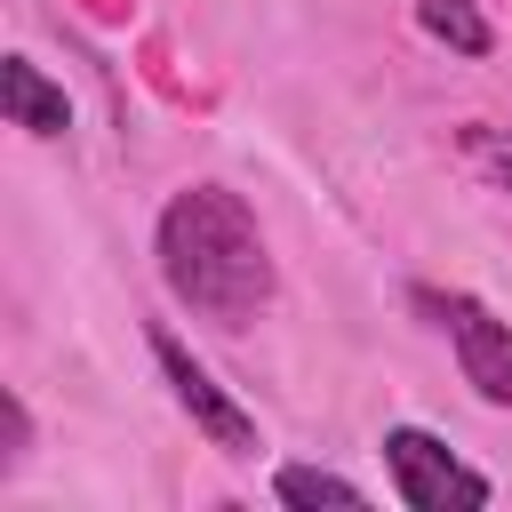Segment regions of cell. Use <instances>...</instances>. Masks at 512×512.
Here are the masks:
<instances>
[{
  "label": "cell",
  "mask_w": 512,
  "mask_h": 512,
  "mask_svg": "<svg viewBox=\"0 0 512 512\" xmlns=\"http://www.w3.org/2000/svg\"><path fill=\"white\" fill-rule=\"evenodd\" d=\"M448 328H456V360H464V384H472L480 400L512 408V328H504L488 304H472V296H456V304H448Z\"/></svg>",
  "instance_id": "cell-4"
},
{
  "label": "cell",
  "mask_w": 512,
  "mask_h": 512,
  "mask_svg": "<svg viewBox=\"0 0 512 512\" xmlns=\"http://www.w3.org/2000/svg\"><path fill=\"white\" fill-rule=\"evenodd\" d=\"M384 464H392V488L416 504V512H480L488 504V480L480 472H464L432 432H416V424H392L384 432Z\"/></svg>",
  "instance_id": "cell-2"
},
{
  "label": "cell",
  "mask_w": 512,
  "mask_h": 512,
  "mask_svg": "<svg viewBox=\"0 0 512 512\" xmlns=\"http://www.w3.org/2000/svg\"><path fill=\"white\" fill-rule=\"evenodd\" d=\"M152 360H160V376H168L176 408H184V416H192V424H200V432H208L224 456H256V424H248V416L224 400V384H216V376H208V368H200V360H192V352H184L168 328H152Z\"/></svg>",
  "instance_id": "cell-3"
},
{
  "label": "cell",
  "mask_w": 512,
  "mask_h": 512,
  "mask_svg": "<svg viewBox=\"0 0 512 512\" xmlns=\"http://www.w3.org/2000/svg\"><path fill=\"white\" fill-rule=\"evenodd\" d=\"M0 424H8V464H16V456H24V432H32V424H24V400H16V392L0 400Z\"/></svg>",
  "instance_id": "cell-8"
},
{
  "label": "cell",
  "mask_w": 512,
  "mask_h": 512,
  "mask_svg": "<svg viewBox=\"0 0 512 512\" xmlns=\"http://www.w3.org/2000/svg\"><path fill=\"white\" fill-rule=\"evenodd\" d=\"M496 184H504V192H512V152H504V160H496Z\"/></svg>",
  "instance_id": "cell-9"
},
{
  "label": "cell",
  "mask_w": 512,
  "mask_h": 512,
  "mask_svg": "<svg viewBox=\"0 0 512 512\" xmlns=\"http://www.w3.org/2000/svg\"><path fill=\"white\" fill-rule=\"evenodd\" d=\"M160 272L208 320H248L256 304H272L264 232L240 208V192H224V184H192L160 208Z\"/></svg>",
  "instance_id": "cell-1"
},
{
  "label": "cell",
  "mask_w": 512,
  "mask_h": 512,
  "mask_svg": "<svg viewBox=\"0 0 512 512\" xmlns=\"http://www.w3.org/2000/svg\"><path fill=\"white\" fill-rule=\"evenodd\" d=\"M0 104H8V120H16V128H32V136H64V128H72L64 88H56V80H40V64H24V56H8V64H0Z\"/></svg>",
  "instance_id": "cell-5"
},
{
  "label": "cell",
  "mask_w": 512,
  "mask_h": 512,
  "mask_svg": "<svg viewBox=\"0 0 512 512\" xmlns=\"http://www.w3.org/2000/svg\"><path fill=\"white\" fill-rule=\"evenodd\" d=\"M416 24H424L432 40H448L456 56H488V40H496L472 0H416Z\"/></svg>",
  "instance_id": "cell-6"
},
{
  "label": "cell",
  "mask_w": 512,
  "mask_h": 512,
  "mask_svg": "<svg viewBox=\"0 0 512 512\" xmlns=\"http://www.w3.org/2000/svg\"><path fill=\"white\" fill-rule=\"evenodd\" d=\"M272 496H280V504H344V512L360 504V488L336 480V472H320V464H288V472L272 480Z\"/></svg>",
  "instance_id": "cell-7"
}]
</instances>
